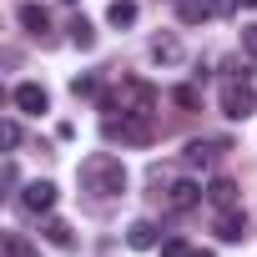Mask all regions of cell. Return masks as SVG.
I'll list each match as a JSON object with an SVG mask.
<instances>
[{"label":"cell","instance_id":"cell-19","mask_svg":"<svg viewBox=\"0 0 257 257\" xmlns=\"http://www.w3.org/2000/svg\"><path fill=\"white\" fill-rule=\"evenodd\" d=\"M242 56L257 61V26H242Z\"/></svg>","mask_w":257,"mask_h":257},{"label":"cell","instance_id":"cell-22","mask_svg":"<svg viewBox=\"0 0 257 257\" xmlns=\"http://www.w3.org/2000/svg\"><path fill=\"white\" fill-rule=\"evenodd\" d=\"M237 6H247V11H257V0H237Z\"/></svg>","mask_w":257,"mask_h":257},{"label":"cell","instance_id":"cell-21","mask_svg":"<svg viewBox=\"0 0 257 257\" xmlns=\"http://www.w3.org/2000/svg\"><path fill=\"white\" fill-rule=\"evenodd\" d=\"M6 257H31V242H26V237H11V242H6Z\"/></svg>","mask_w":257,"mask_h":257},{"label":"cell","instance_id":"cell-7","mask_svg":"<svg viewBox=\"0 0 257 257\" xmlns=\"http://www.w3.org/2000/svg\"><path fill=\"white\" fill-rule=\"evenodd\" d=\"M217 237H222V242H242V237H247V217H242L237 207H227V212L217 217Z\"/></svg>","mask_w":257,"mask_h":257},{"label":"cell","instance_id":"cell-12","mask_svg":"<svg viewBox=\"0 0 257 257\" xmlns=\"http://www.w3.org/2000/svg\"><path fill=\"white\" fill-rule=\"evenodd\" d=\"M152 56H157L162 66H182V41H177V36H157V41H152Z\"/></svg>","mask_w":257,"mask_h":257},{"label":"cell","instance_id":"cell-8","mask_svg":"<svg viewBox=\"0 0 257 257\" xmlns=\"http://www.w3.org/2000/svg\"><path fill=\"white\" fill-rule=\"evenodd\" d=\"M197 202H202V187H192V182H177V187L167 192V207H172V212H192Z\"/></svg>","mask_w":257,"mask_h":257},{"label":"cell","instance_id":"cell-2","mask_svg":"<svg viewBox=\"0 0 257 257\" xmlns=\"http://www.w3.org/2000/svg\"><path fill=\"white\" fill-rule=\"evenodd\" d=\"M106 111H121V116H152L157 111V86L142 81V76H121V86L101 101Z\"/></svg>","mask_w":257,"mask_h":257},{"label":"cell","instance_id":"cell-10","mask_svg":"<svg viewBox=\"0 0 257 257\" xmlns=\"http://www.w3.org/2000/svg\"><path fill=\"white\" fill-rule=\"evenodd\" d=\"M207 197H212V207H237V182L232 177H212V187H207Z\"/></svg>","mask_w":257,"mask_h":257},{"label":"cell","instance_id":"cell-14","mask_svg":"<svg viewBox=\"0 0 257 257\" xmlns=\"http://www.w3.org/2000/svg\"><path fill=\"white\" fill-rule=\"evenodd\" d=\"M106 21H111V26H137V0H111V6H106Z\"/></svg>","mask_w":257,"mask_h":257},{"label":"cell","instance_id":"cell-5","mask_svg":"<svg viewBox=\"0 0 257 257\" xmlns=\"http://www.w3.org/2000/svg\"><path fill=\"white\" fill-rule=\"evenodd\" d=\"M16 106H21L26 116H41V111H51V96H46V86L21 81V86H16Z\"/></svg>","mask_w":257,"mask_h":257},{"label":"cell","instance_id":"cell-9","mask_svg":"<svg viewBox=\"0 0 257 257\" xmlns=\"http://www.w3.org/2000/svg\"><path fill=\"white\" fill-rule=\"evenodd\" d=\"M217 152H227V142H187V167H212Z\"/></svg>","mask_w":257,"mask_h":257},{"label":"cell","instance_id":"cell-11","mask_svg":"<svg viewBox=\"0 0 257 257\" xmlns=\"http://www.w3.org/2000/svg\"><path fill=\"white\" fill-rule=\"evenodd\" d=\"M126 247H137V252H147V247H157V227L142 217V222H132L126 227Z\"/></svg>","mask_w":257,"mask_h":257},{"label":"cell","instance_id":"cell-20","mask_svg":"<svg viewBox=\"0 0 257 257\" xmlns=\"http://www.w3.org/2000/svg\"><path fill=\"white\" fill-rule=\"evenodd\" d=\"M71 91H76V96H96V76H76Z\"/></svg>","mask_w":257,"mask_h":257},{"label":"cell","instance_id":"cell-3","mask_svg":"<svg viewBox=\"0 0 257 257\" xmlns=\"http://www.w3.org/2000/svg\"><path fill=\"white\" fill-rule=\"evenodd\" d=\"M106 142H126V147H147L152 142V116H106Z\"/></svg>","mask_w":257,"mask_h":257},{"label":"cell","instance_id":"cell-18","mask_svg":"<svg viewBox=\"0 0 257 257\" xmlns=\"http://www.w3.org/2000/svg\"><path fill=\"white\" fill-rule=\"evenodd\" d=\"M71 41H76L81 51H91V46H96V31H91V21H86V16H76V21H71Z\"/></svg>","mask_w":257,"mask_h":257},{"label":"cell","instance_id":"cell-15","mask_svg":"<svg viewBox=\"0 0 257 257\" xmlns=\"http://www.w3.org/2000/svg\"><path fill=\"white\" fill-rule=\"evenodd\" d=\"M41 232H46V242H51V247H71V242H76V237H71V222H61V217H46V227H41Z\"/></svg>","mask_w":257,"mask_h":257},{"label":"cell","instance_id":"cell-6","mask_svg":"<svg viewBox=\"0 0 257 257\" xmlns=\"http://www.w3.org/2000/svg\"><path fill=\"white\" fill-rule=\"evenodd\" d=\"M21 207H26V212H51V207H56V182H31V187L21 192Z\"/></svg>","mask_w":257,"mask_h":257},{"label":"cell","instance_id":"cell-1","mask_svg":"<svg viewBox=\"0 0 257 257\" xmlns=\"http://www.w3.org/2000/svg\"><path fill=\"white\" fill-rule=\"evenodd\" d=\"M81 187H86V192H101V197H121V192H126V167H121V157H111V152L86 157V162H81Z\"/></svg>","mask_w":257,"mask_h":257},{"label":"cell","instance_id":"cell-16","mask_svg":"<svg viewBox=\"0 0 257 257\" xmlns=\"http://www.w3.org/2000/svg\"><path fill=\"white\" fill-rule=\"evenodd\" d=\"M21 26H26L31 36H46V26H51V16H46L41 6H21Z\"/></svg>","mask_w":257,"mask_h":257},{"label":"cell","instance_id":"cell-4","mask_svg":"<svg viewBox=\"0 0 257 257\" xmlns=\"http://www.w3.org/2000/svg\"><path fill=\"white\" fill-rule=\"evenodd\" d=\"M217 101H222V116H232V121H247V116L257 111V91H252L247 81H237V76L222 86V96H217Z\"/></svg>","mask_w":257,"mask_h":257},{"label":"cell","instance_id":"cell-13","mask_svg":"<svg viewBox=\"0 0 257 257\" xmlns=\"http://www.w3.org/2000/svg\"><path fill=\"white\" fill-rule=\"evenodd\" d=\"M217 6H212V0H177V16L187 21V26H197V21H207Z\"/></svg>","mask_w":257,"mask_h":257},{"label":"cell","instance_id":"cell-17","mask_svg":"<svg viewBox=\"0 0 257 257\" xmlns=\"http://www.w3.org/2000/svg\"><path fill=\"white\" fill-rule=\"evenodd\" d=\"M162 257H212L207 247H192V242H182V237H172V242H162Z\"/></svg>","mask_w":257,"mask_h":257}]
</instances>
